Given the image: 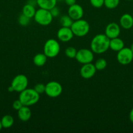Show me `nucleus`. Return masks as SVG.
<instances>
[{
  "label": "nucleus",
  "instance_id": "nucleus-19",
  "mask_svg": "<svg viewBox=\"0 0 133 133\" xmlns=\"http://www.w3.org/2000/svg\"><path fill=\"white\" fill-rule=\"evenodd\" d=\"M36 10L35 6H33L30 4L26 3L22 8V14L31 19L35 16Z\"/></svg>",
  "mask_w": 133,
  "mask_h": 133
},
{
  "label": "nucleus",
  "instance_id": "nucleus-10",
  "mask_svg": "<svg viewBox=\"0 0 133 133\" xmlns=\"http://www.w3.org/2000/svg\"><path fill=\"white\" fill-rule=\"evenodd\" d=\"M120 33H121V27L118 23L116 22L108 23L106 27L104 34L110 39L119 37Z\"/></svg>",
  "mask_w": 133,
  "mask_h": 133
},
{
  "label": "nucleus",
  "instance_id": "nucleus-12",
  "mask_svg": "<svg viewBox=\"0 0 133 133\" xmlns=\"http://www.w3.org/2000/svg\"><path fill=\"white\" fill-rule=\"evenodd\" d=\"M84 14L83 9L81 5L76 3L69 6L68 9V15L73 19V21L82 19Z\"/></svg>",
  "mask_w": 133,
  "mask_h": 133
},
{
  "label": "nucleus",
  "instance_id": "nucleus-27",
  "mask_svg": "<svg viewBox=\"0 0 133 133\" xmlns=\"http://www.w3.org/2000/svg\"><path fill=\"white\" fill-rule=\"evenodd\" d=\"M89 2L91 6L96 9H99L104 6V0H89Z\"/></svg>",
  "mask_w": 133,
  "mask_h": 133
},
{
  "label": "nucleus",
  "instance_id": "nucleus-25",
  "mask_svg": "<svg viewBox=\"0 0 133 133\" xmlns=\"http://www.w3.org/2000/svg\"><path fill=\"white\" fill-rule=\"evenodd\" d=\"M18 22L20 25L25 27V26H27L29 24L30 22H31V18L22 14L18 17Z\"/></svg>",
  "mask_w": 133,
  "mask_h": 133
},
{
  "label": "nucleus",
  "instance_id": "nucleus-34",
  "mask_svg": "<svg viewBox=\"0 0 133 133\" xmlns=\"http://www.w3.org/2000/svg\"><path fill=\"white\" fill-rule=\"evenodd\" d=\"M3 129V127H2V125H1V119H0V131H1V129Z\"/></svg>",
  "mask_w": 133,
  "mask_h": 133
},
{
  "label": "nucleus",
  "instance_id": "nucleus-31",
  "mask_svg": "<svg viewBox=\"0 0 133 133\" xmlns=\"http://www.w3.org/2000/svg\"><path fill=\"white\" fill-rule=\"evenodd\" d=\"M27 3L30 4V5H33V6H37V0H28Z\"/></svg>",
  "mask_w": 133,
  "mask_h": 133
},
{
  "label": "nucleus",
  "instance_id": "nucleus-8",
  "mask_svg": "<svg viewBox=\"0 0 133 133\" xmlns=\"http://www.w3.org/2000/svg\"><path fill=\"white\" fill-rule=\"evenodd\" d=\"M75 58L79 63L82 64L91 63L94 59V53L91 49H80L77 51Z\"/></svg>",
  "mask_w": 133,
  "mask_h": 133
},
{
  "label": "nucleus",
  "instance_id": "nucleus-4",
  "mask_svg": "<svg viewBox=\"0 0 133 133\" xmlns=\"http://www.w3.org/2000/svg\"><path fill=\"white\" fill-rule=\"evenodd\" d=\"M59 43L56 39H48L45 42L43 48V53L48 58H55L59 55L60 52Z\"/></svg>",
  "mask_w": 133,
  "mask_h": 133
},
{
  "label": "nucleus",
  "instance_id": "nucleus-21",
  "mask_svg": "<svg viewBox=\"0 0 133 133\" xmlns=\"http://www.w3.org/2000/svg\"><path fill=\"white\" fill-rule=\"evenodd\" d=\"M73 19L69 15H63L60 18L59 23L61 27H70L73 23Z\"/></svg>",
  "mask_w": 133,
  "mask_h": 133
},
{
  "label": "nucleus",
  "instance_id": "nucleus-15",
  "mask_svg": "<svg viewBox=\"0 0 133 133\" xmlns=\"http://www.w3.org/2000/svg\"><path fill=\"white\" fill-rule=\"evenodd\" d=\"M18 117L22 122H27L31 117V110L29 107L23 105L18 110Z\"/></svg>",
  "mask_w": 133,
  "mask_h": 133
},
{
  "label": "nucleus",
  "instance_id": "nucleus-38",
  "mask_svg": "<svg viewBox=\"0 0 133 133\" xmlns=\"http://www.w3.org/2000/svg\"><path fill=\"white\" fill-rule=\"evenodd\" d=\"M128 1H132V0H128Z\"/></svg>",
  "mask_w": 133,
  "mask_h": 133
},
{
  "label": "nucleus",
  "instance_id": "nucleus-36",
  "mask_svg": "<svg viewBox=\"0 0 133 133\" xmlns=\"http://www.w3.org/2000/svg\"><path fill=\"white\" fill-rule=\"evenodd\" d=\"M57 1H64V0H57Z\"/></svg>",
  "mask_w": 133,
  "mask_h": 133
},
{
  "label": "nucleus",
  "instance_id": "nucleus-11",
  "mask_svg": "<svg viewBox=\"0 0 133 133\" xmlns=\"http://www.w3.org/2000/svg\"><path fill=\"white\" fill-rule=\"evenodd\" d=\"M96 69L95 64L91 63L85 64L82 65L80 70L81 77L85 79H89L92 78L95 75Z\"/></svg>",
  "mask_w": 133,
  "mask_h": 133
},
{
  "label": "nucleus",
  "instance_id": "nucleus-20",
  "mask_svg": "<svg viewBox=\"0 0 133 133\" xmlns=\"http://www.w3.org/2000/svg\"><path fill=\"white\" fill-rule=\"evenodd\" d=\"M1 122L3 128L9 129L13 125L14 123V119L11 115L7 114L2 117V118L1 119Z\"/></svg>",
  "mask_w": 133,
  "mask_h": 133
},
{
  "label": "nucleus",
  "instance_id": "nucleus-35",
  "mask_svg": "<svg viewBox=\"0 0 133 133\" xmlns=\"http://www.w3.org/2000/svg\"><path fill=\"white\" fill-rule=\"evenodd\" d=\"M130 49H131V50H132V51L133 52V43L131 44V45H130Z\"/></svg>",
  "mask_w": 133,
  "mask_h": 133
},
{
  "label": "nucleus",
  "instance_id": "nucleus-7",
  "mask_svg": "<svg viewBox=\"0 0 133 133\" xmlns=\"http://www.w3.org/2000/svg\"><path fill=\"white\" fill-rule=\"evenodd\" d=\"M14 89V92L20 93L27 88L28 86V79L26 75L23 74H19L14 77L10 84Z\"/></svg>",
  "mask_w": 133,
  "mask_h": 133
},
{
  "label": "nucleus",
  "instance_id": "nucleus-9",
  "mask_svg": "<svg viewBox=\"0 0 133 133\" xmlns=\"http://www.w3.org/2000/svg\"><path fill=\"white\" fill-rule=\"evenodd\" d=\"M133 60V52L130 48H125L119 51L117 54V61L121 65L129 64Z\"/></svg>",
  "mask_w": 133,
  "mask_h": 133
},
{
  "label": "nucleus",
  "instance_id": "nucleus-26",
  "mask_svg": "<svg viewBox=\"0 0 133 133\" xmlns=\"http://www.w3.org/2000/svg\"><path fill=\"white\" fill-rule=\"evenodd\" d=\"M34 89L39 94H43L45 92L46 84H43V83H38L34 87Z\"/></svg>",
  "mask_w": 133,
  "mask_h": 133
},
{
  "label": "nucleus",
  "instance_id": "nucleus-1",
  "mask_svg": "<svg viewBox=\"0 0 133 133\" xmlns=\"http://www.w3.org/2000/svg\"><path fill=\"white\" fill-rule=\"evenodd\" d=\"M109 38L105 34H99L92 38L90 44L91 51L95 54H102L110 49Z\"/></svg>",
  "mask_w": 133,
  "mask_h": 133
},
{
  "label": "nucleus",
  "instance_id": "nucleus-5",
  "mask_svg": "<svg viewBox=\"0 0 133 133\" xmlns=\"http://www.w3.org/2000/svg\"><path fill=\"white\" fill-rule=\"evenodd\" d=\"M33 18L35 22L40 25L48 26L51 24L53 18L50 10L40 8L36 10Z\"/></svg>",
  "mask_w": 133,
  "mask_h": 133
},
{
  "label": "nucleus",
  "instance_id": "nucleus-18",
  "mask_svg": "<svg viewBox=\"0 0 133 133\" xmlns=\"http://www.w3.org/2000/svg\"><path fill=\"white\" fill-rule=\"evenodd\" d=\"M47 59H48V57L46 56V55L44 53H37L34 56L33 62L35 66H38V67H42L46 64Z\"/></svg>",
  "mask_w": 133,
  "mask_h": 133
},
{
  "label": "nucleus",
  "instance_id": "nucleus-29",
  "mask_svg": "<svg viewBox=\"0 0 133 133\" xmlns=\"http://www.w3.org/2000/svg\"><path fill=\"white\" fill-rule=\"evenodd\" d=\"M50 12L51 14H52V16H53V18H56V17L59 16L60 14L59 9L56 6L52 8L51 10H50Z\"/></svg>",
  "mask_w": 133,
  "mask_h": 133
},
{
  "label": "nucleus",
  "instance_id": "nucleus-14",
  "mask_svg": "<svg viewBox=\"0 0 133 133\" xmlns=\"http://www.w3.org/2000/svg\"><path fill=\"white\" fill-rule=\"evenodd\" d=\"M119 25L124 29H130L133 27V16L130 14H123L119 19Z\"/></svg>",
  "mask_w": 133,
  "mask_h": 133
},
{
  "label": "nucleus",
  "instance_id": "nucleus-37",
  "mask_svg": "<svg viewBox=\"0 0 133 133\" xmlns=\"http://www.w3.org/2000/svg\"><path fill=\"white\" fill-rule=\"evenodd\" d=\"M132 90H133V84H132Z\"/></svg>",
  "mask_w": 133,
  "mask_h": 133
},
{
  "label": "nucleus",
  "instance_id": "nucleus-17",
  "mask_svg": "<svg viewBox=\"0 0 133 133\" xmlns=\"http://www.w3.org/2000/svg\"><path fill=\"white\" fill-rule=\"evenodd\" d=\"M37 6L40 9L46 10H51L53 7L56 6L57 0H37Z\"/></svg>",
  "mask_w": 133,
  "mask_h": 133
},
{
  "label": "nucleus",
  "instance_id": "nucleus-39",
  "mask_svg": "<svg viewBox=\"0 0 133 133\" xmlns=\"http://www.w3.org/2000/svg\"><path fill=\"white\" fill-rule=\"evenodd\" d=\"M0 101H1V97H0Z\"/></svg>",
  "mask_w": 133,
  "mask_h": 133
},
{
  "label": "nucleus",
  "instance_id": "nucleus-2",
  "mask_svg": "<svg viewBox=\"0 0 133 133\" xmlns=\"http://www.w3.org/2000/svg\"><path fill=\"white\" fill-rule=\"evenodd\" d=\"M18 99L24 106L31 107L39 102L40 94L34 88H27L20 93Z\"/></svg>",
  "mask_w": 133,
  "mask_h": 133
},
{
  "label": "nucleus",
  "instance_id": "nucleus-22",
  "mask_svg": "<svg viewBox=\"0 0 133 133\" xmlns=\"http://www.w3.org/2000/svg\"><path fill=\"white\" fill-rule=\"evenodd\" d=\"M95 68H96V70L99 71H101V70H104L107 66V61L106 60L104 59L103 58H100L99 59L96 60L95 62Z\"/></svg>",
  "mask_w": 133,
  "mask_h": 133
},
{
  "label": "nucleus",
  "instance_id": "nucleus-16",
  "mask_svg": "<svg viewBox=\"0 0 133 133\" xmlns=\"http://www.w3.org/2000/svg\"><path fill=\"white\" fill-rule=\"evenodd\" d=\"M125 47L123 40L120 38H114L110 40V49L116 52H118Z\"/></svg>",
  "mask_w": 133,
  "mask_h": 133
},
{
  "label": "nucleus",
  "instance_id": "nucleus-6",
  "mask_svg": "<svg viewBox=\"0 0 133 133\" xmlns=\"http://www.w3.org/2000/svg\"><path fill=\"white\" fill-rule=\"evenodd\" d=\"M63 87L59 83L55 81H50L46 84L44 93L51 98L59 97L62 94Z\"/></svg>",
  "mask_w": 133,
  "mask_h": 133
},
{
  "label": "nucleus",
  "instance_id": "nucleus-13",
  "mask_svg": "<svg viewBox=\"0 0 133 133\" xmlns=\"http://www.w3.org/2000/svg\"><path fill=\"white\" fill-rule=\"evenodd\" d=\"M74 34L70 27H61L59 29L57 32V37L59 41L62 42H68L74 37Z\"/></svg>",
  "mask_w": 133,
  "mask_h": 133
},
{
  "label": "nucleus",
  "instance_id": "nucleus-24",
  "mask_svg": "<svg viewBox=\"0 0 133 133\" xmlns=\"http://www.w3.org/2000/svg\"><path fill=\"white\" fill-rule=\"evenodd\" d=\"M76 53L77 50L74 47H68L65 50V55L69 58H75Z\"/></svg>",
  "mask_w": 133,
  "mask_h": 133
},
{
  "label": "nucleus",
  "instance_id": "nucleus-28",
  "mask_svg": "<svg viewBox=\"0 0 133 133\" xmlns=\"http://www.w3.org/2000/svg\"><path fill=\"white\" fill-rule=\"evenodd\" d=\"M23 106V105L22 104V103L20 101L19 99L17 100H15V101L13 103V108L14 110H17V111H18L20 109H21Z\"/></svg>",
  "mask_w": 133,
  "mask_h": 133
},
{
  "label": "nucleus",
  "instance_id": "nucleus-40",
  "mask_svg": "<svg viewBox=\"0 0 133 133\" xmlns=\"http://www.w3.org/2000/svg\"><path fill=\"white\" fill-rule=\"evenodd\" d=\"M132 101H133V99H132Z\"/></svg>",
  "mask_w": 133,
  "mask_h": 133
},
{
  "label": "nucleus",
  "instance_id": "nucleus-30",
  "mask_svg": "<svg viewBox=\"0 0 133 133\" xmlns=\"http://www.w3.org/2000/svg\"><path fill=\"white\" fill-rule=\"evenodd\" d=\"M64 1L68 6H71L76 3V0H64Z\"/></svg>",
  "mask_w": 133,
  "mask_h": 133
},
{
  "label": "nucleus",
  "instance_id": "nucleus-32",
  "mask_svg": "<svg viewBox=\"0 0 133 133\" xmlns=\"http://www.w3.org/2000/svg\"><path fill=\"white\" fill-rule=\"evenodd\" d=\"M129 119H130V122L133 123V108L130 110V112H129Z\"/></svg>",
  "mask_w": 133,
  "mask_h": 133
},
{
  "label": "nucleus",
  "instance_id": "nucleus-23",
  "mask_svg": "<svg viewBox=\"0 0 133 133\" xmlns=\"http://www.w3.org/2000/svg\"><path fill=\"white\" fill-rule=\"evenodd\" d=\"M120 0H104V5L108 9H114L117 7Z\"/></svg>",
  "mask_w": 133,
  "mask_h": 133
},
{
  "label": "nucleus",
  "instance_id": "nucleus-3",
  "mask_svg": "<svg viewBox=\"0 0 133 133\" xmlns=\"http://www.w3.org/2000/svg\"><path fill=\"white\" fill-rule=\"evenodd\" d=\"M70 29L74 36L77 37H83L89 32L90 25L87 21L82 18L74 21Z\"/></svg>",
  "mask_w": 133,
  "mask_h": 133
},
{
  "label": "nucleus",
  "instance_id": "nucleus-33",
  "mask_svg": "<svg viewBox=\"0 0 133 133\" xmlns=\"http://www.w3.org/2000/svg\"><path fill=\"white\" fill-rule=\"evenodd\" d=\"M8 90H9V92H14V89H13V87H11V86H10V87H9V88H8Z\"/></svg>",
  "mask_w": 133,
  "mask_h": 133
}]
</instances>
